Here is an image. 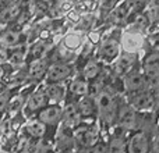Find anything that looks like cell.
Instances as JSON below:
<instances>
[{"label": "cell", "mask_w": 159, "mask_h": 153, "mask_svg": "<svg viewBox=\"0 0 159 153\" xmlns=\"http://www.w3.org/2000/svg\"><path fill=\"white\" fill-rule=\"evenodd\" d=\"M11 3H14V0H0V4H2V8L6 7V6L11 4Z\"/></svg>", "instance_id": "d590c367"}, {"label": "cell", "mask_w": 159, "mask_h": 153, "mask_svg": "<svg viewBox=\"0 0 159 153\" xmlns=\"http://www.w3.org/2000/svg\"><path fill=\"white\" fill-rule=\"evenodd\" d=\"M49 66L50 64H49L48 57L38 59V60L31 61L30 67H28V72H30V82H38V81H41L42 78H45Z\"/></svg>", "instance_id": "ac0fdd59"}, {"label": "cell", "mask_w": 159, "mask_h": 153, "mask_svg": "<svg viewBox=\"0 0 159 153\" xmlns=\"http://www.w3.org/2000/svg\"><path fill=\"white\" fill-rule=\"evenodd\" d=\"M152 4H154V6H157V4H159V0H152Z\"/></svg>", "instance_id": "8d00e7d4"}, {"label": "cell", "mask_w": 159, "mask_h": 153, "mask_svg": "<svg viewBox=\"0 0 159 153\" xmlns=\"http://www.w3.org/2000/svg\"><path fill=\"white\" fill-rule=\"evenodd\" d=\"M127 152L131 153H145L151 152V139L145 131H138L129 138Z\"/></svg>", "instance_id": "7c38bea8"}, {"label": "cell", "mask_w": 159, "mask_h": 153, "mask_svg": "<svg viewBox=\"0 0 159 153\" xmlns=\"http://www.w3.org/2000/svg\"><path fill=\"white\" fill-rule=\"evenodd\" d=\"M11 100V88L10 86H3L2 89V93H0V103H2V110L3 113L6 111V109H7L8 103H10Z\"/></svg>", "instance_id": "4dcf8cb0"}, {"label": "cell", "mask_w": 159, "mask_h": 153, "mask_svg": "<svg viewBox=\"0 0 159 153\" xmlns=\"http://www.w3.org/2000/svg\"><path fill=\"white\" fill-rule=\"evenodd\" d=\"M73 74V66L70 61H53L45 75V84L49 82H63Z\"/></svg>", "instance_id": "8992f818"}, {"label": "cell", "mask_w": 159, "mask_h": 153, "mask_svg": "<svg viewBox=\"0 0 159 153\" xmlns=\"http://www.w3.org/2000/svg\"><path fill=\"white\" fill-rule=\"evenodd\" d=\"M121 43L120 41L115 38H106L101 42L98 49V57L101 61H106V63H112L120 56Z\"/></svg>", "instance_id": "ba28073f"}, {"label": "cell", "mask_w": 159, "mask_h": 153, "mask_svg": "<svg viewBox=\"0 0 159 153\" xmlns=\"http://www.w3.org/2000/svg\"><path fill=\"white\" fill-rule=\"evenodd\" d=\"M120 0H99V10H101V17L109 15L110 13L113 11V8L117 6V3Z\"/></svg>", "instance_id": "f546056e"}, {"label": "cell", "mask_w": 159, "mask_h": 153, "mask_svg": "<svg viewBox=\"0 0 159 153\" xmlns=\"http://www.w3.org/2000/svg\"><path fill=\"white\" fill-rule=\"evenodd\" d=\"M89 152H110L109 151V143L102 142V141H98L95 145L89 148Z\"/></svg>", "instance_id": "d6a6232c"}, {"label": "cell", "mask_w": 159, "mask_h": 153, "mask_svg": "<svg viewBox=\"0 0 159 153\" xmlns=\"http://www.w3.org/2000/svg\"><path fill=\"white\" fill-rule=\"evenodd\" d=\"M22 131L27 137L34 138V139H43L48 132V124L41 121L39 118L36 120H28L22 125Z\"/></svg>", "instance_id": "2e32d148"}, {"label": "cell", "mask_w": 159, "mask_h": 153, "mask_svg": "<svg viewBox=\"0 0 159 153\" xmlns=\"http://www.w3.org/2000/svg\"><path fill=\"white\" fill-rule=\"evenodd\" d=\"M25 102H27V100H24V98H22V96H14V98H11L10 103H8L6 111L3 113V116L7 114V113H8V117H13V116L18 114L20 110L24 109Z\"/></svg>", "instance_id": "f1b7e54d"}, {"label": "cell", "mask_w": 159, "mask_h": 153, "mask_svg": "<svg viewBox=\"0 0 159 153\" xmlns=\"http://www.w3.org/2000/svg\"><path fill=\"white\" fill-rule=\"evenodd\" d=\"M151 14H152V20H154L155 22H159V4L154 6V8H152Z\"/></svg>", "instance_id": "e575fe53"}, {"label": "cell", "mask_w": 159, "mask_h": 153, "mask_svg": "<svg viewBox=\"0 0 159 153\" xmlns=\"http://www.w3.org/2000/svg\"><path fill=\"white\" fill-rule=\"evenodd\" d=\"M22 39V32H18V31H13V29H7L2 33V38H0V42H2V46L6 47H14L17 45H21Z\"/></svg>", "instance_id": "cb8c5ba5"}, {"label": "cell", "mask_w": 159, "mask_h": 153, "mask_svg": "<svg viewBox=\"0 0 159 153\" xmlns=\"http://www.w3.org/2000/svg\"><path fill=\"white\" fill-rule=\"evenodd\" d=\"M124 84V90H126L127 95H131V93L140 92L148 88V79H147L145 74H144L143 68H131L123 79Z\"/></svg>", "instance_id": "277c9868"}, {"label": "cell", "mask_w": 159, "mask_h": 153, "mask_svg": "<svg viewBox=\"0 0 159 153\" xmlns=\"http://www.w3.org/2000/svg\"><path fill=\"white\" fill-rule=\"evenodd\" d=\"M48 52H49V45H48L45 41L38 42L36 45H34V47L30 50V53H28V61L31 63V61H34V60L46 57Z\"/></svg>", "instance_id": "4316f807"}, {"label": "cell", "mask_w": 159, "mask_h": 153, "mask_svg": "<svg viewBox=\"0 0 159 153\" xmlns=\"http://www.w3.org/2000/svg\"><path fill=\"white\" fill-rule=\"evenodd\" d=\"M95 99L96 104H98L99 123L107 128L113 127V124L117 123V111L119 106H120L116 90L112 86H103Z\"/></svg>", "instance_id": "6da1fadb"}, {"label": "cell", "mask_w": 159, "mask_h": 153, "mask_svg": "<svg viewBox=\"0 0 159 153\" xmlns=\"http://www.w3.org/2000/svg\"><path fill=\"white\" fill-rule=\"evenodd\" d=\"M36 118H39L48 125L55 127L60 124L63 120V107L60 106V103H49L43 109L39 110Z\"/></svg>", "instance_id": "8fae6325"}, {"label": "cell", "mask_w": 159, "mask_h": 153, "mask_svg": "<svg viewBox=\"0 0 159 153\" xmlns=\"http://www.w3.org/2000/svg\"><path fill=\"white\" fill-rule=\"evenodd\" d=\"M74 149H77L74 131L71 129V127L61 124V128L56 135V151H74Z\"/></svg>", "instance_id": "4fadbf2b"}, {"label": "cell", "mask_w": 159, "mask_h": 153, "mask_svg": "<svg viewBox=\"0 0 159 153\" xmlns=\"http://www.w3.org/2000/svg\"><path fill=\"white\" fill-rule=\"evenodd\" d=\"M130 10H131V4H130L129 0H126V2L120 3V4H117L113 8V11L109 14V20L112 22H116V24L117 22H123L129 17Z\"/></svg>", "instance_id": "44dd1931"}, {"label": "cell", "mask_w": 159, "mask_h": 153, "mask_svg": "<svg viewBox=\"0 0 159 153\" xmlns=\"http://www.w3.org/2000/svg\"><path fill=\"white\" fill-rule=\"evenodd\" d=\"M10 49V56H8V63L10 66H21L25 60L28 59V46L27 45H17L14 47H8Z\"/></svg>", "instance_id": "ffe728a7"}, {"label": "cell", "mask_w": 159, "mask_h": 153, "mask_svg": "<svg viewBox=\"0 0 159 153\" xmlns=\"http://www.w3.org/2000/svg\"><path fill=\"white\" fill-rule=\"evenodd\" d=\"M151 152L159 153V132L151 139Z\"/></svg>", "instance_id": "836d02e7"}, {"label": "cell", "mask_w": 159, "mask_h": 153, "mask_svg": "<svg viewBox=\"0 0 159 153\" xmlns=\"http://www.w3.org/2000/svg\"><path fill=\"white\" fill-rule=\"evenodd\" d=\"M133 27H134V29H138V31H143L145 29V28L149 27V20L147 15H138L137 18L134 20V24H133Z\"/></svg>", "instance_id": "1f68e13d"}, {"label": "cell", "mask_w": 159, "mask_h": 153, "mask_svg": "<svg viewBox=\"0 0 159 153\" xmlns=\"http://www.w3.org/2000/svg\"><path fill=\"white\" fill-rule=\"evenodd\" d=\"M138 60V53L123 52L115 60V70L119 75H126L131 68H134Z\"/></svg>", "instance_id": "9a60e30c"}, {"label": "cell", "mask_w": 159, "mask_h": 153, "mask_svg": "<svg viewBox=\"0 0 159 153\" xmlns=\"http://www.w3.org/2000/svg\"><path fill=\"white\" fill-rule=\"evenodd\" d=\"M141 68L148 79V85L159 81V50L147 53L145 57L143 59Z\"/></svg>", "instance_id": "9c48e42d"}, {"label": "cell", "mask_w": 159, "mask_h": 153, "mask_svg": "<svg viewBox=\"0 0 159 153\" xmlns=\"http://www.w3.org/2000/svg\"><path fill=\"white\" fill-rule=\"evenodd\" d=\"M109 143V151L110 152H127V143H129V139L124 138L123 135H117V134H113L110 137V139L107 141Z\"/></svg>", "instance_id": "83f0119b"}, {"label": "cell", "mask_w": 159, "mask_h": 153, "mask_svg": "<svg viewBox=\"0 0 159 153\" xmlns=\"http://www.w3.org/2000/svg\"><path fill=\"white\" fill-rule=\"evenodd\" d=\"M102 71V66H101V61H96V60H91L85 64L84 70H82V75L87 81L93 82L96 78L99 76Z\"/></svg>", "instance_id": "d4e9b609"}, {"label": "cell", "mask_w": 159, "mask_h": 153, "mask_svg": "<svg viewBox=\"0 0 159 153\" xmlns=\"http://www.w3.org/2000/svg\"><path fill=\"white\" fill-rule=\"evenodd\" d=\"M117 125L126 131H134L138 127V111L129 103H120L117 111Z\"/></svg>", "instance_id": "5b68a950"}, {"label": "cell", "mask_w": 159, "mask_h": 153, "mask_svg": "<svg viewBox=\"0 0 159 153\" xmlns=\"http://www.w3.org/2000/svg\"><path fill=\"white\" fill-rule=\"evenodd\" d=\"M21 13V6L18 3H11V4L6 6V7L2 8V15H0V20H2V25L4 27L6 24L14 21L17 17Z\"/></svg>", "instance_id": "603a6c76"}, {"label": "cell", "mask_w": 159, "mask_h": 153, "mask_svg": "<svg viewBox=\"0 0 159 153\" xmlns=\"http://www.w3.org/2000/svg\"><path fill=\"white\" fill-rule=\"evenodd\" d=\"M120 43H121V50H123V52L138 53L144 47L145 36H144L143 32L138 29L124 31V32L121 33Z\"/></svg>", "instance_id": "52a82bcc"}, {"label": "cell", "mask_w": 159, "mask_h": 153, "mask_svg": "<svg viewBox=\"0 0 159 153\" xmlns=\"http://www.w3.org/2000/svg\"><path fill=\"white\" fill-rule=\"evenodd\" d=\"M127 102L137 111H152L157 106V93H155L154 89L147 88L144 90L129 95Z\"/></svg>", "instance_id": "3957f363"}, {"label": "cell", "mask_w": 159, "mask_h": 153, "mask_svg": "<svg viewBox=\"0 0 159 153\" xmlns=\"http://www.w3.org/2000/svg\"><path fill=\"white\" fill-rule=\"evenodd\" d=\"M73 131H74L75 145L80 151H89V148L95 145L101 137V127H98L95 121L92 124L80 123L77 127L73 128Z\"/></svg>", "instance_id": "7a4b0ae2"}, {"label": "cell", "mask_w": 159, "mask_h": 153, "mask_svg": "<svg viewBox=\"0 0 159 153\" xmlns=\"http://www.w3.org/2000/svg\"><path fill=\"white\" fill-rule=\"evenodd\" d=\"M78 110L81 113L82 118H89V120H96L98 118V104L96 99L91 95H85L78 98L77 100Z\"/></svg>", "instance_id": "5bb4252c"}, {"label": "cell", "mask_w": 159, "mask_h": 153, "mask_svg": "<svg viewBox=\"0 0 159 153\" xmlns=\"http://www.w3.org/2000/svg\"><path fill=\"white\" fill-rule=\"evenodd\" d=\"M81 113L78 110L77 106V102H69L66 103V106L63 107V120H61V124L67 127H77L80 123H81Z\"/></svg>", "instance_id": "e0dca14e"}, {"label": "cell", "mask_w": 159, "mask_h": 153, "mask_svg": "<svg viewBox=\"0 0 159 153\" xmlns=\"http://www.w3.org/2000/svg\"><path fill=\"white\" fill-rule=\"evenodd\" d=\"M61 45H63L64 47H67V49H70V50L74 52V50H77V49L81 47L82 36L80 35L78 32H69L63 36V39H61Z\"/></svg>", "instance_id": "484cf974"}, {"label": "cell", "mask_w": 159, "mask_h": 153, "mask_svg": "<svg viewBox=\"0 0 159 153\" xmlns=\"http://www.w3.org/2000/svg\"><path fill=\"white\" fill-rule=\"evenodd\" d=\"M49 104V98H48V93L45 86L38 88L36 90H34L30 96L27 98L24 106V111L25 116L28 114H34V113H38L41 109H43L45 106Z\"/></svg>", "instance_id": "30bf717a"}, {"label": "cell", "mask_w": 159, "mask_h": 153, "mask_svg": "<svg viewBox=\"0 0 159 153\" xmlns=\"http://www.w3.org/2000/svg\"><path fill=\"white\" fill-rule=\"evenodd\" d=\"M48 98H49V103H60L66 98V86L61 85V82H49L45 85Z\"/></svg>", "instance_id": "d6986e66"}, {"label": "cell", "mask_w": 159, "mask_h": 153, "mask_svg": "<svg viewBox=\"0 0 159 153\" xmlns=\"http://www.w3.org/2000/svg\"><path fill=\"white\" fill-rule=\"evenodd\" d=\"M69 92L73 96H77V98L89 95V84H88V81L85 78H75L70 82Z\"/></svg>", "instance_id": "7402d4cb"}]
</instances>
